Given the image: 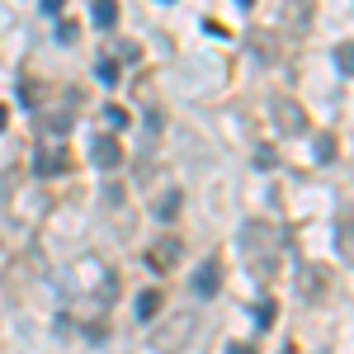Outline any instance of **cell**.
Masks as SVG:
<instances>
[{
	"label": "cell",
	"mask_w": 354,
	"mask_h": 354,
	"mask_svg": "<svg viewBox=\"0 0 354 354\" xmlns=\"http://www.w3.org/2000/svg\"><path fill=\"white\" fill-rule=\"evenodd\" d=\"M90 161L100 165V170H118V165H123V147H118L113 137H95V142H90Z\"/></svg>",
	"instance_id": "cell-1"
},
{
	"label": "cell",
	"mask_w": 354,
	"mask_h": 354,
	"mask_svg": "<svg viewBox=\"0 0 354 354\" xmlns=\"http://www.w3.org/2000/svg\"><path fill=\"white\" fill-rule=\"evenodd\" d=\"M175 208H180V194H165L161 203H156V213H161V218H170V213H175Z\"/></svg>",
	"instance_id": "cell-16"
},
{
	"label": "cell",
	"mask_w": 354,
	"mask_h": 354,
	"mask_svg": "<svg viewBox=\"0 0 354 354\" xmlns=\"http://www.w3.org/2000/svg\"><path fill=\"white\" fill-rule=\"evenodd\" d=\"M62 170H66V151H43L33 161V175H62Z\"/></svg>",
	"instance_id": "cell-5"
},
{
	"label": "cell",
	"mask_w": 354,
	"mask_h": 354,
	"mask_svg": "<svg viewBox=\"0 0 354 354\" xmlns=\"http://www.w3.org/2000/svg\"><path fill=\"white\" fill-rule=\"evenodd\" d=\"M255 165H260V170H274V165H279V151H274V147H260V151H255Z\"/></svg>",
	"instance_id": "cell-12"
},
{
	"label": "cell",
	"mask_w": 354,
	"mask_h": 354,
	"mask_svg": "<svg viewBox=\"0 0 354 354\" xmlns=\"http://www.w3.org/2000/svg\"><path fill=\"white\" fill-rule=\"evenodd\" d=\"M255 322H260V330H265V326H274V302H270V298H265L260 307H255Z\"/></svg>",
	"instance_id": "cell-13"
},
{
	"label": "cell",
	"mask_w": 354,
	"mask_h": 354,
	"mask_svg": "<svg viewBox=\"0 0 354 354\" xmlns=\"http://www.w3.org/2000/svg\"><path fill=\"white\" fill-rule=\"evenodd\" d=\"M274 123H279V133H307V118L293 100H279L274 104Z\"/></svg>",
	"instance_id": "cell-3"
},
{
	"label": "cell",
	"mask_w": 354,
	"mask_h": 354,
	"mask_svg": "<svg viewBox=\"0 0 354 354\" xmlns=\"http://www.w3.org/2000/svg\"><path fill=\"white\" fill-rule=\"evenodd\" d=\"M335 245H340V260H350V222H340V232H335Z\"/></svg>",
	"instance_id": "cell-14"
},
{
	"label": "cell",
	"mask_w": 354,
	"mask_h": 354,
	"mask_svg": "<svg viewBox=\"0 0 354 354\" xmlns=\"http://www.w3.org/2000/svg\"><path fill=\"white\" fill-rule=\"evenodd\" d=\"M95 76L104 85H118V62H113V57H100V62H95Z\"/></svg>",
	"instance_id": "cell-8"
},
{
	"label": "cell",
	"mask_w": 354,
	"mask_h": 354,
	"mask_svg": "<svg viewBox=\"0 0 354 354\" xmlns=\"http://www.w3.org/2000/svg\"><path fill=\"white\" fill-rule=\"evenodd\" d=\"M19 100H24V104H33V100H38V85L24 81V85H19Z\"/></svg>",
	"instance_id": "cell-17"
},
{
	"label": "cell",
	"mask_w": 354,
	"mask_h": 354,
	"mask_svg": "<svg viewBox=\"0 0 354 354\" xmlns=\"http://www.w3.org/2000/svg\"><path fill=\"white\" fill-rule=\"evenodd\" d=\"M218 288H222L218 260H203V265L194 270V293H198V298H218Z\"/></svg>",
	"instance_id": "cell-2"
},
{
	"label": "cell",
	"mask_w": 354,
	"mask_h": 354,
	"mask_svg": "<svg viewBox=\"0 0 354 354\" xmlns=\"http://www.w3.org/2000/svg\"><path fill=\"white\" fill-rule=\"evenodd\" d=\"M161 293H156V288H151V293H142V298H137V322H151V317H161Z\"/></svg>",
	"instance_id": "cell-6"
},
{
	"label": "cell",
	"mask_w": 354,
	"mask_h": 354,
	"mask_svg": "<svg viewBox=\"0 0 354 354\" xmlns=\"http://www.w3.org/2000/svg\"><path fill=\"white\" fill-rule=\"evenodd\" d=\"M312 147H317V161H335V137H330V133H317Z\"/></svg>",
	"instance_id": "cell-9"
},
{
	"label": "cell",
	"mask_w": 354,
	"mask_h": 354,
	"mask_svg": "<svg viewBox=\"0 0 354 354\" xmlns=\"http://www.w3.org/2000/svg\"><path fill=\"white\" fill-rule=\"evenodd\" d=\"M175 255H180V241L165 236V241H156L147 250V265H151V270H175Z\"/></svg>",
	"instance_id": "cell-4"
},
{
	"label": "cell",
	"mask_w": 354,
	"mask_h": 354,
	"mask_svg": "<svg viewBox=\"0 0 354 354\" xmlns=\"http://www.w3.org/2000/svg\"><path fill=\"white\" fill-rule=\"evenodd\" d=\"M335 66H340V76H350V71H354V48H350V43L335 48Z\"/></svg>",
	"instance_id": "cell-10"
},
{
	"label": "cell",
	"mask_w": 354,
	"mask_h": 354,
	"mask_svg": "<svg viewBox=\"0 0 354 354\" xmlns=\"http://www.w3.org/2000/svg\"><path fill=\"white\" fill-rule=\"evenodd\" d=\"M227 354H255L250 345H227Z\"/></svg>",
	"instance_id": "cell-18"
},
{
	"label": "cell",
	"mask_w": 354,
	"mask_h": 354,
	"mask_svg": "<svg viewBox=\"0 0 354 354\" xmlns=\"http://www.w3.org/2000/svg\"><path fill=\"white\" fill-rule=\"evenodd\" d=\"M90 19H95L100 28H113L118 24V5H113V0H100V5L90 10Z\"/></svg>",
	"instance_id": "cell-7"
},
{
	"label": "cell",
	"mask_w": 354,
	"mask_h": 354,
	"mask_svg": "<svg viewBox=\"0 0 354 354\" xmlns=\"http://www.w3.org/2000/svg\"><path fill=\"white\" fill-rule=\"evenodd\" d=\"M57 38L62 43H76V19H57Z\"/></svg>",
	"instance_id": "cell-15"
},
{
	"label": "cell",
	"mask_w": 354,
	"mask_h": 354,
	"mask_svg": "<svg viewBox=\"0 0 354 354\" xmlns=\"http://www.w3.org/2000/svg\"><path fill=\"white\" fill-rule=\"evenodd\" d=\"M104 123H109L113 133H123V128H128V109H118V104H109V109H104Z\"/></svg>",
	"instance_id": "cell-11"
},
{
	"label": "cell",
	"mask_w": 354,
	"mask_h": 354,
	"mask_svg": "<svg viewBox=\"0 0 354 354\" xmlns=\"http://www.w3.org/2000/svg\"><path fill=\"white\" fill-rule=\"evenodd\" d=\"M5 118H10V109H5V104H0V128H5Z\"/></svg>",
	"instance_id": "cell-19"
}]
</instances>
